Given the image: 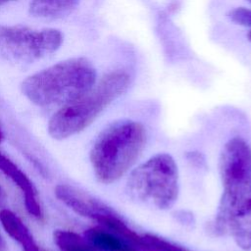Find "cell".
I'll list each match as a JSON object with an SVG mask.
<instances>
[{
  "label": "cell",
  "mask_w": 251,
  "mask_h": 251,
  "mask_svg": "<svg viewBox=\"0 0 251 251\" xmlns=\"http://www.w3.org/2000/svg\"><path fill=\"white\" fill-rule=\"evenodd\" d=\"M4 250H5V243L0 236V251H4Z\"/></svg>",
  "instance_id": "cell-16"
},
{
  "label": "cell",
  "mask_w": 251,
  "mask_h": 251,
  "mask_svg": "<svg viewBox=\"0 0 251 251\" xmlns=\"http://www.w3.org/2000/svg\"><path fill=\"white\" fill-rule=\"evenodd\" d=\"M0 222L6 232L20 243L24 251H44L36 244L26 226L15 213L8 209L1 210Z\"/></svg>",
  "instance_id": "cell-11"
},
{
  "label": "cell",
  "mask_w": 251,
  "mask_h": 251,
  "mask_svg": "<svg viewBox=\"0 0 251 251\" xmlns=\"http://www.w3.org/2000/svg\"><path fill=\"white\" fill-rule=\"evenodd\" d=\"M126 194L137 203L167 210L176 202L179 192L178 171L175 159L159 153L131 171Z\"/></svg>",
  "instance_id": "cell-5"
},
{
  "label": "cell",
  "mask_w": 251,
  "mask_h": 251,
  "mask_svg": "<svg viewBox=\"0 0 251 251\" xmlns=\"http://www.w3.org/2000/svg\"><path fill=\"white\" fill-rule=\"evenodd\" d=\"M145 143L146 130L138 122L123 120L106 127L90 151L97 179L106 184L120 179L134 165Z\"/></svg>",
  "instance_id": "cell-3"
},
{
  "label": "cell",
  "mask_w": 251,
  "mask_h": 251,
  "mask_svg": "<svg viewBox=\"0 0 251 251\" xmlns=\"http://www.w3.org/2000/svg\"><path fill=\"white\" fill-rule=\"evenodd\" d=\"M247 37H248V39L251 41V29L248 31V33H247Z\"/></svg>",
  "instance_id": "cell-18"
},
{
  "label": "cell",
  "mask_w": 251,
  "mask_h": 251,
  "mask_svg": "<svg viewBox=\"0 0 251 251\" xmlns=\"http://www.w3.org/2000/svg\"><path fill=\"white\" fill-rule=\"evenodd\" d=\"M79 0H30L28 12L32 18L42 21H58L70 16Z\"/></svg>",
  "instance_id": "cell-9"
},
{
  "label": "cell",
  "mask_w": 251,
  "mask_h": 251,
  "mask_svg": "<svg viewBox=\"0 0 251 251\" xmlns=\"http://www.w3.org/2000/svg\"><path fill=\"white\" fill-rule=\"evenodd\" d=\"M223 192L211 233L228 235L244 250H251V147L235 136L224 146L219 161Z\"/></svg>",
  "instance_id": "cell-1"
},
{
  "label": "cell",
  "mask_w": 251,
  "mask_h": 251,
  "mask_svg": "<svg viewBox=\"0 0 251 251\" xmlns=\"http://www.w3.org/2000/svg\"><path fill=\"white\" fill-rule=\"evenodd\" d=\"M248 1H249V2H250V3H251V0H248Z\"/></svg>",
  "instance_id": "cell-20"
},
{
  "label": "cell",
  "mask_w": 251,
  "mask_h": 251,
  "mask_svg": "<svg viewBox=\"0 0 251 251\" xmlns=\"http://www.w3.org/2000/svg\"><path fill=\"white\" fill-rule=\"evenodd\" d=\"M177 220L181 223V224H185V225H193L194 224V218L193 215L185 212V211H180L179 213H177L176 215Z\"/></svg>",
  "instance_id": "cell-15"
},
{
  "label": "cell",
  "mask_w": 251,
  "mask_h": 251,
  "mask_svg": "<svg viewBox=\"0 0 251 251\" xmlns=\"http://www.w3.org/2000/svg\"><path fill=\"white\" fill-rule=\"evenodd\" d=\"M0 192H1V191H0Z\"/></svg>",
  "instance_id": "cell-21"
},
{
  "label": "cell",
  "mask_w": 251,
  "mask_h": 251,
  "mask_svg": "<svg viewBox=\"0 0 251 251\" xmlns=\"http://www.w3.org/2000/svg\"><path fill=\"white\" fill-rule=\"evenodd\" d=\"M131 82L130 75L122 69L105 74L82 97L61 107L50 119L49 134L56 139L72 136L88 126L114 100L124 94Z\"/></svg>",
  "instance_id": "cell-4"
},
{
  "label": "cell",
  "mask_w": 251,
  "mask_h": 251,
  "mask_svg": "<svg viewBox=\"0 0 251 251\" xmlns=\"http://www.w3.org/2000/svg\"><path fill=\"white\" fill-rule=\"evenodd\" d=\"M84 237L98 251H140L131 242L101 226L86 229Z\"/></svg>",
  "instance_id": "cell-10"
},
{
  "label": "cell",
  "mask_w": 251,
  "mask_h": 251,
  "mask_svg": "<svg viewBox=\"0 0 251 251\" xmlns=\"http://www.w3.org/2000/svg\"><path fill=\"white\" fill-rule=\"evenodd\" d=\"M97 82L92 63L84 57L62 60L26 76L23 94L40 107L65 106L89 92Z\"/></svg>",
  "instance_id": "cell-2"
},
{
  "label": "cell",
  "mask_w": 251,
  "mask_h": 251,
  "mask_svg": "<svg viewBox=\"0 0 251 251\" xmlns=\"http://www.w3.org/2000/svg\"><path fill=\"white\" fill-rule=\"evenodd\" d=\"M0 171L7 177H9L23 192V195L25 197V204L28 213L34 216L35 218H41L42 211L37 201L36 190L32 182L29 180L26 175L23 173L13 161H11L1 152H0Z\"/></svg>",
  "instance_id": "cell-8"
},
{
  "label": "cell",
  "mask_w": 251,
  "mask_h": 251,
  "mask_svg": "<svg viewBox=\"0 0 251 251\" xmlns=\"http://www.w3.org/2000/svg\"><path fill=\"white\" fill-rule=\"evenodd\" d=\"M3 140V133H2V131H1V129H0V142Z\"/></svg>",
  "instance_id": "cell-19"
},
{
  "label": "cell",
  "mask_w": 251,
  "mask_h": 251,
  "mask_svg": "<svg viewBox=\"0 0 251 251\" xmlns=\"http://www.w3.org/2000/svg\"><path fill=\"white\" fill-rule=\"evenodd\" d=\"M138 248L140 251H189L182 246L152 233L140 235Z\"/></svg>",
  "instance_id": "cell-13"
},
{
  "label": "cell",
  "mask_w": 251,
  "mask_h": 251,
  "mask_svg": "<svg viewBox=\"0 0 251 251\" xmlns=\"http://www.w3.org/2000/svg\"><path fill=\"white\" fill-rule=\"evenodd\" d=\"M14 1H16V0H0V6H3L5 4H8V3H11Z\"/></svg>",
  "instance_id": "cell-17"
},
{
  "label": "cell",
  "mask_w": 251,
  "mask_h": 251,
  "mask_svg": "<svg viewBox=\"0 0 251 251\" xmlns=\"http://www.w3.org/2000/svg\"><path fill=\"white\" fill-rule=\"evenodd\" d=\"M228 18L235 24L251 26V10L244 7H237L228 12Z\"/></svg>",
  "instance_id": "cell-14"
},
{
  "label": "cell",
  "mask_w": 251,
  "mask_h": 251,
  "mask_svg": "<svg viewBox=\"0 0 251 251\" xmlns=\"http://www.w3.org/2000/svg\"><path fill=\"white\" fill-rule=\"evenodd\" d=\"M63 40L61 30L54 27L0 25V57L16 66L31 65L57 52Z\"/></svg>",
  "instance_id": "cell-6"
},
{
  "label": "cell",
  "mask_w": 251,
  "mask_h": 251,
  "mask_svg": "<svg viewBox=\"0 0 251 251\" xmlns=\"http://www.w3.org/2000/svg\"><path fill=\"white\" fill-rule=\"evenodd\" d=\"M55 194L57 198H59L73 211L91 220H93L98 214H101L110 208L101 201L70 185H58L55 188Z\"/></svg>",
  "instance_id": "cell-7"
},
{
  "label": "cell",
  "mask_w": 251,
  "mask_h": 251,
  "mask_svg": "<svg viewBox=\"0 0 251 251\" xmlns=\"http://www.w3.org/2000/svg\"><path fill=\"white\" fill-rule=\"evenodd\" d=\"M54 241L60 251H98L84 236L70 230H56Z\"/></svg>",
  "instance_id": "cell-12"
}]
</instances>
